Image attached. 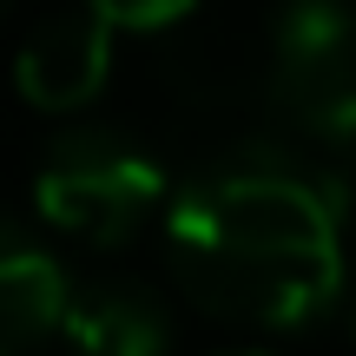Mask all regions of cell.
Segmentation results:
<instances>
[{
  "mask_svg": "<svg viewBox=\"0 0 356 356\" xmlns=\"http://www.w3.org/2000/svg\"><path fill=\"white\" fill-rule=\"evenodd\" d=\"M178 291L218 323L297 330L343 297V191L277 145H238L165 204Z\"/></svg>",
  "mask_w": 356,
  "mask_h": 356,
  "instance_id": "cell-1",
  "label": "cell"
},
{
  "mask_svg": "<svg viewBox=\"0 0 356 356\" xmlns=\"http://www.w3.org/2000/svg\"><path fill=\"white\" fill-rule=\"evenodd\" d=\"M264 113L323 152L356 145V0H277L264 26Z\"/></svg>",
  "mask_w": 356,
  "mask_h": 356,
  "instance_id": "cell-2",
  "label": "cell"
},
{
  "mask_svg": "<svg viewBox=\"0 0 356 356\" xmlns=\"http://www.w3.org/2000/svg\"><path fill=\"white\" fill-rule=\"evenodd\" d=\"M33 204L53 231L119 251L165 211V165L113 126H73L40 159Z\"/></svg>",
  "mask_w": 356,
  "mask_h": 356,
  "instance_id": "cell-3",
  "label": "cell"
},
{
  "mask_svg": "<svg viewBox=\"0 0 356 356\" xmlns=\"http://www.w3.org/2000/svg\"><path fill=\"white\" fill-rule=\"evenodd\" d=\"M106 66H113V26L79 0V7H60L26 26L20 53H13V86L40 113H79L99 99Z\"/></svg>",
  "mask_w": 356,
  "mask_h": 356,
  "instance_id": "cell-4",
  "label": "cell"
},
{
  "mask_svg": "<svg viewBox=\"0 0 356 356\" xmlns=\"http://www.w3.org/2000/svg\"><path fill=\"white\" fill-rule=\"evenodd\" d=\"M60 337L73 356H172V310L139 277H99V284H66Z\"/></svg>",
  "mask_w": 356,
  "mask_h": 356,
  "instance_id": "cell-5",
  "label": "cell"
},
{
  "mask_svg": "<svg viewBox=\"0 0 356 356\" xmlns=\"http://www.w3.org/2000/svg\"><path fill=\"white\" fill-rule=\"evenodd\" d=\"M66 310V270L0 218V356H40Z\"/></svg>",
  "mask_w": 356,
  "mask_h": 356,
  "instance_id": "cell-6",
  "label": "cell"
},
{
  "mask_svg": "<svg viewBox=\"0 0 356 356\" xmlns=\"http://www.w3.org/2000/svg\"><path fill=\"white\" fill-rule=\"evenodd\" d=\"M92 13H99L106 26H139V33H152V26H172L185 20L198 0H86Z\"/></svg>",
  "mask_w": 356,
  "mask_h": 356,
  "instance_id": "cell-7",
  "label": "cell"
},
{
  "mask_svg": "<svg viewBox=\"0 0 356 356\" xmlns=\"http://www.w3.org/2000/svg\"><path fill=\"white\" fill-rule=\"evenodd\" d=\"M350 330H356V297H350Z\"/></svg>",
  "mask_w": 356,
  "mask_h": 356,
  "instance_id": "cell-8",
  "label": "cell"
},
{
  "mask_svg": "<svg viewBox=\"0 0 356 356\" xmlns=\"http://www.w3.org/2000/svg\"><path fill=\"white\" fill-rule=\"evenodd\" d=\"M7 7H13V0H0V20H7Z\"/></svg>",
  "mask_w": 356,
  "mask_h": 356,
  "instance_id": "cell-9",
  "label": "cell"
},
{
  "mask_svg": "<svg viewBox=\"0 0 356 356\" xmlns=\"http://www.w3.org/2000/svg\"><path fill=\"white\" fill-rule=\"evenodd\" d=\"M238 356H264V350H238Z\"/></svg>",
  "mask_w": 356,
  "mask_h": 356,
  "instance_id": "cell-10",
  "label": "cell"
}]
</instances>
